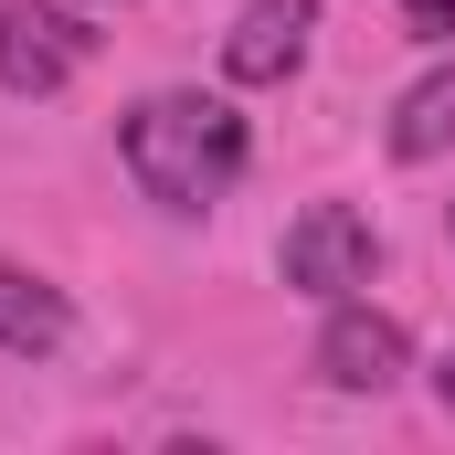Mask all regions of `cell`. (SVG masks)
<instances>
[{
    "mask_svg": "<svg viewBox=\"0 0 455 455\" xmlns=\"http://www.w3.org/2000/svg\"><path fill=\"white\" fill-rule=\"evenodd\" d=\"M116 159H127V180L159 212H212L233 180H243V159H254V127L223 96L170 85V96H138V107L116 116Z\"/></svg>",
    "mask_w": 455,
    "mask_h": 455,
    "instance_id": "1",
    "label": "cell"
},
{
    "mask_svg": "<svg viewBox=\"0 0 455 455\" xmlns=\"http://www.w3.org/2000/svg\"><path fill=\"white\" fill-rule=\"evenodd\" d=\"M435 403H445V413H455V349H445V360H435Z\"/></svg>",
    "mask_w": 455,
    "mask_h": 455,
    "instance_id": "9",
    "label": "cell"
},
{
    "mask_svg": "<svg viewBox=\"0 0 455 455\" xmlns=\"http://www.w3.org/2000/svg\"><path fill=\"white\" fill-rule=\"evenodd\" d=\"M445 148H455V64H435L392 107V159H445Z\"/></svg>",
    "mask_w": 455,
    "mask_h": 455,
    "instance_id": "7",
    "label": "cell"
},
{
    "mask_svg": "<svg viewBox=\"0 0 455 455\" xmlns=\"http://www.w3.org/2000/svg\"><path fill=\"white\" fill-rule=\"evenodd\" d=\"M286 286L297 297H318V307H339V297H360L371 286V265H381V233H371V212H349V202H307L297 223H286Z\"/></svg>",
    "mask_w": 455,
    "mask_h": 455,
    "instance_id": "2",
    "label": "cell"
},
{
    "mask_svg": "<svg viewBox=\"0 0 455 455\" xmlns=\"http://www.w3.org/2000/svg\"><path fill=\"white\" fill-rule=\"evenodd\" d=\"M403 371H413L403 318H381V307L339 297V307H329V329H318V381H329V392H392Z\"/></svg>",
    "mask_w": 455,
    "mask_h": 455,
    "instance_id": "4",
    "label": "cell"
},
{
    "mask_svg": "<svg viewBox=\"0 0 455 455\" xmlns=\"http://www.w3.org/2000/svg\"><path fill=\"white\" fill-rule=\"evenodd\" d=\"M403 21H413L424 43H445V32H455V0H403Z\"/></svg>",
    "mask_w": 455,
    "mask_h": 455,
    "instance_id": "8",
    "label": "cell"
},
{
    "mask_svg": "<svg viewBox=\"0 0 455 455\" xmlns=\"http://www.w3.org/2000/svg\"><path fill=\"white\" fill-rule=\"evenodd\" d=\"M85 64H96L85 11H53V0H0V85H11V96H64Z\"/></svg>",
    "mask_w": 455,
    "mask_h": 455,
    "instance_id": "3",
    "label": "cell"
},
{
    "mask_svg": "<svg viewBox=\"0 0 455 455\" xmlns=\"http://www.w3.org/2000/svg\"><path fill=\"white\" fill-rule=\"evenodd\" d=\"M64 339H75V307H64V286H43L32 265H0V349H21V360H53Z\"/></svg>",
    "mask_w": 455,
    "mask_h": 455,
    "instance_id": "6",
    "label": "cell"
},
{
    "mask_svg": "<svg viewBox=\"0 0 455 455\" xmlns=\"http://www.w3.org/2000/svg\"><path fill=\"white\" fill-rule=\"evenodd\" d=\"M307 21H318V0H254L223 32V75L233 85H286L297 53H307Z\"/></svg>",
    "mask_w": 455,
    "mask_h": 455,
    "instance_id": "5",
    "label": "cell"
},
{
    "mask_svg": "<svg viewBox=\"0 0 455 455\" xmlns=\"http://www.w3.org/2000/svg\"><path fill=\"white\" fill-rule=\"evenodd\" d=\"M85 11H116V0H85Z\"/></svg>",
    "mask_w": 455,
    "mask_h": 455,
    "instance_id": "10",
    "label": "cell"
},
{
    "mask_svg": "<svg viewBox=\"0 0 455 455\" xmlns=\"http://www.w3.org/2000/svg\"><path fill=\"white\" fill-rule=\"evenodd\" d=\"M445 233H455V212H445Z\"/></svg>",
    "mask_w": 455,
    "mask_h": 455,
    "instance_id": "11",
    "label": "cell"
}]
</instances>
